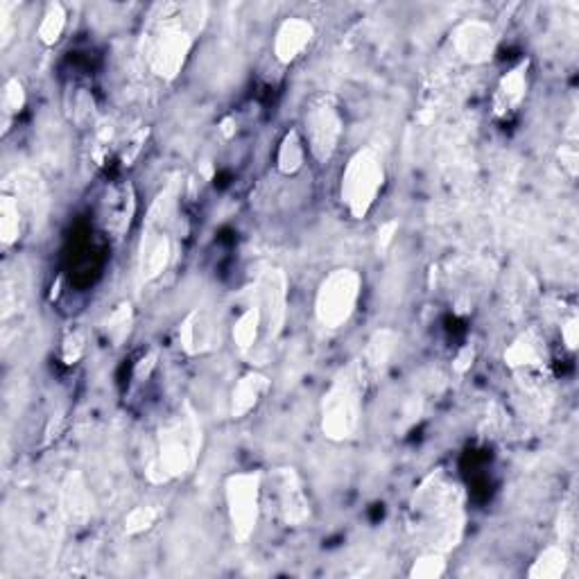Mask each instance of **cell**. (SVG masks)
I'll return each mask as SVG.
<instances>
[{
    "mask_svg": "<svg viewBox=\"0 0 579 579\" xmlns=\"http://www.w3.org/2000/svg\"><path fill=\"white\" fill-rule=\"evenodd\" d=\"M568 568V552L561 546H548L534 561L527 575L532 579H559Z\"/></svg>",
    "mask_w": 579,
    "mask_h": 579,
    "instance_id": "44dd1931",
    "label": "cell"
},
{
    "mask_svg": "<svg viewBox=\"0 0 579 579\" xmlns=\"http://www.w3.org/2000/svg\"><path fill=\"white\" fill-rule=\"evenodd\" d=\"M505 362H507V367L521 369V371L541 369L548 362L546 342H543L534 331L518 335L516 340L509 344V349L505 351Z\"/></svg>",
    "mask_w": 579,
    "mask_h": 579,
    "instance_id": "9a60e30c",
    "label": "cell"
},
{
    "mask_svg": "<svg viewBox=\"0 0 579 579\" xmlns=\"http://www.w3.org/2000/svg\"><path fill=\"white\" fill-rule=\"evenodd\" d=\"M344 134V118L342 111L337 107V102L328 95H319L310 105L306 107L304 114V136L306 148L317 163H328L333 157L337 148H340Z\"/></svg>",
    "mask_w": 579,
    "mask_h": 579,
    "instance_id": "8992f818",
    "label": "cell"
},
{
    "mask_svg": "<svg viewBox=\"0 0 579 579\" xmlns=\"http://www.w3.org/2000/svg\"><path fill=\"white\" fill-rule=\"evenodd\" d=\"M132 213H134V200H132V193H129V188L125 186L111 188L107 200L102 202V222H105V229L109 233H114L116 238H120L129 227Z\"/></svg>",
    "mask_w": 579,
    "mask_h": 579,
    "instance_id": "2e32d148",
    "label": "cell"
},
{
    "mask_svg": "<svg viewBox=\"0 0 579 579\" xmlns=\"http://www.w3.org/2000/svg\"><path fill=\"white\" fill-rule=\"evenodd\" d=\"M527 71H530V62L525 59V62L514 66L512 71L500 77L494 93L496 116L505 118L509 114H514V111L523 105L527 95V75H530Z\"/></svg>",
    "mask_w": 579,
    "mask_h": 579,
    "instance_id": "4fadbf2b",
    "label": "cell"
},
{
    "mask_svg": "<svg viewBox=\"0 0 579 579\" xmlns=\"http://www.w3.org/2000/svg\"><path fill=\"white\" fill-rule=\"evenodd\" d=\"M270 500L283 525L299 527L310 518V503L304 485L292 469H276L272 473Z\"/></svg>",
    "mask_w": 579,
    "mask_h": 579,
    "instance_id": "ba28073f",
    "label": "cell"
},
{
    "mask_svg": "<svg viewBox=\"0 0 579 579\" xmlns=\"http://www.w3.org/2000/svg\"><path fill=\"white\" fill-rule=\"evenodd\" d=\"M367 380L362 378L358 362H351L333 378L322 401V430L333 442H344L356 435L362 414V394Z\"/></svg>",
    "mask_w": 579,
    "mask_h": 579,
    "instance_id": "3957f363",
    "label": "cell"
},
{
    "mask_svg": "<svg viewBox=\"0 0 579 579\" xmlns=\"http://www.w3.org/2000/svg\"><path fill=\"white\" fill-rule=\"evenodd\" d=\"M62 505L66 518L75 525H84L91 518L93 500L80 475H71V478L66 480L62 491Z\"/></svg>",
    "mask_w": 579,
    "mask_h": 579,
    "instance_id": "e0dca14e",
    "label": "cell"
},
{
    "mask_svg": "<svg viewBox=\"0 0 579 579\" xmlns=\"http://www.w3.org/2000/svg\"><path fill=\"white\" fill-rule=\"evenodd\" d=\"M202 430L193 412H184L163 423L154 442L150 469L159 473V482L184 478L200 455Z\"/></svg>",
    "mask_w": 579,
    "mask_h": 579,
    "instance_id": "7a4b0ae2",
    "label": "cell"
},
{
    "mask_svg": "<svg viewBox=\"0 0 579 579\" xmlns=\"http://www.w3.org/2000/svg\"><path fill=\"white\" fill-rule=\"evenodd\" d=\"M256 304L263 313V331L274 337L283 328L288 306V279L281 270H267L256 283Z\"/></svg>",
    "mask_w": 579,
    "mask_h": 579,
    "instance_id": "9c48e42d",
    "label": "cell"
},
{
    "mask_svg": "<svg viewBox=\"0 0 579 579\" xmlns=\"http://www.w3.org/2000/svg\"><path fill=\"white\" fill-rule=\"evenodd\" d=\"M132 324H134V313H132V306L129 304H120L114 313L109 315L107 319V335H109V340L116 344H123L127 340V335L129 331H132Z\"/></svg>",
    "mask_w": 579,
    "mask_h": 579,
    "instance_id": "cb8c5ba5",
    "label": "cell"
},
{
    "mask_svg": "<svg viewBox=\"0 0 579 579\" xmlns=\"http://www.w3.org/2000/svg\"><path fill=\"white\" fill-rule=\"evenodd\" d=\"M21 206L16 197L5 195L3 204H0V233H3V243L12 245L21 238Z\"/></svg>",
    "mask_w": 579,
    "mask_h": 579,
    "instance_id": "603a6c76",
    "label": "cell"
},
{
    "mask_svg": "<svg viewBox=\"0 0 579 579\" xmlns=\"http://www.w3.org/2000/svg\"><path fill=\"white\" fill-rule=\"evenodd\" d=\"M313 39H315L313 23L301 19V16H290V19H285L274 34L272 48H274L276 62L283 66L295 64L297 59L310 48Z\"/></svg>",
    "mask_w": 579,
    "mask_h": 579,
    "instance_id": "8fae6325",
    "label": "cell"
},
{
    "mask_svg": "<svg viewBox=\"0 0 579 579\" xmlns=\"http://www.w3.org/2000/svg\"><path fill=\"white\" fill-rule=\"evenodd\" d=\"M161 512L154 505H138L132 512L125 516V532L132 534V537H138V534L152 530L157 525Z\"/></svg>",
    "mask_w": 579,
    "mask_h": 579,
    "instance_id": "d4e9b609",
    "label": "cell"
},
{
    "mask_svg": "<svg viewBox=\"0 0 579 579\" xmlns=\"http://www.w3.org/2000/svg\"><path fill=\"white\" fill-rule=\"evenodd\" d=\"M211 333H213V328L209 319H206V315L202 313V310H193V313H188L179 326L181 349H184L188 356H197V353H202L206 347H209Z\"/></svg>",
    "mask_w": 579,
    "mask_h": 579,
    "instance_id": "ac0fdd59",
    "label": "cell"
},
{
    "mask_svg": "<svg viewBox=\"0 0 579 579\" xmlns=\"http://www.w3.org/2000/svg\"><path fill=\"white\" fill-rule=\"evenodd\" d=\"M267 392H270V378L261 371H249L238 380L231 392V417L245 419L249 412L258 408V403L265 399Z\"/></svg>",
    "mask_w": 579,
    "mask_h": 579,
    "instance_id": "5bb4252c",
    "label": "cell"
},
{
    "mask_svg": "<svg viewBox=\"0 0 579 579\" xmlns=\"http://www.w3.org/2000/svg\"><path fill=\"white\" fill-rule=\"evenodd\" d=\"M396 347H399V335L390 328H383V331H376L369 337L365 351L358 360L360 374L369 383H376V380L385 374V369L390 367V360L394 358Z\"/></svg>",
    "mask_w": 579,
    "mask_h": 579,
    "instance_id": "7c38bea8",
    "label": "cell"
},
{
    "mask_svg": "<svg viewBox=\"0 0 579 579\" xmlns=\"http://www.w3.org/2000/svg\"><path fill=\"white\" fill-rule=\"evenodd\" d=\"M66 25H68L66 7L62 3H50L46 7V12H43V16H41L37 37L43 46H55V43L62 41L64 32H66Z\"/></svg>",
    "mask_w": 579,
    "mask_h": 579,
    "instance_id": "7402d4cb",
    "label": "cell"
},
{
    "mask_svg": "<svg viewBox=\"0 0 579 579\" xmlns=\"http://www.w3.org/2000/svg\"><path fill=\"white\" fill-rule=\"evenodd\" d=\"M190 10L193 5L161 7V14L143 34L145 64L161 80H175L193 50L197 28L193 25L195 16H188Z\"/></svg>",
    "mask_w": 579,
    "mask_h": 579,
    "instance_id": "6da1fadb",
    "label": "cell"
},
{
    "mask_svg": "<svg viewBox=\"0 0 579 579\" xmlns=\"http://www.w3.org/2000/svg\"><path fill=\"white\" fill-rule=\"evenodd\" d=\"M263 331V313L258 304H249L233 324V344L240 353H249L254 349L258 335Z\"/></svg>",
    "mask_w": 579,
    "mask_h": 579,
    "instance_id": "ffe728a7",
    "label": "cell"
},
{
    "mask_svg": "<svg viewBox=\"0 0 579 579\" xmlns=\"http://www.w3.org/2000/svg\"><path fill=\"white\" fill-rule=\"evenodd\" d=\"M306 157L308 148L299 129L285 132L279 143V150H276V168H279L281 175H297V172L304 168Z\"/></svg>",
    "mask_w": 579,
    "mask_h": 579,
    "instance_id": "d6986e66",
    "label": "cell"
},
{
    "mask_svg": "<svg viewBox=\"0 0 579 579\" xmlns=\"http://www.w3.org/2000/svg\"><path fill=\"white\" fill-rule=\"evenodd\" d=\"M362 295V276L351 267H340L333 270L324 281L319 283L315 295V317L328 331H337L344 324H349L358 308Z\"/></svg>",
    "mask_w": 579,
    "mask_h": 579,
    "instance_id": "5b68a950",
    "label": "cell"
},
{
    "mask_svg": "<svg viewBox=\"0 0 579 579\" xmlns=\"http://www.w3.org/2000/svg\"><path fill=\"white\" fill-rule=\"evenodd\" d=\"M561 166L568 170L570 177L577 175V148L573 143L561 145Z\"/></svg>",
    "mask_w": 579,
    "mask_h": 579,
    "instance_id": "f546056e",
    "label": "cell"
},
{
    "mask_svg": "<svg viewBox=\"0 0 579 579\" xmlns=\"http://www.w3.org/2000/svg\"><path fill=\"white\" fill-rule=\"evenodd\" d=\"M453 48L464 62L487 64L496 50L494 30L482 21H466L453 34Z\"/></svg>",
    "mask_w": 579,
    "mask_h": 579,
    "instance_id": "30bf717a",
    "label": "cell"
},
{
    "mask_svg": "<svg viewBox=\"0 0 579 579\" xmlns=\"http://www.w3.org/2000/svg\"><path fill=\"white\" fill-rule=\"evenodd\" d=\"M561 340L568 347V351H575L577 349V317L570 315L564 326H561Z\"/></svg>",
    "mask_w": 579,
    "mask_h": 579,
    "instance_id": "f1b7e54d",
    "label": "cell"
},
{
    "mask_svg": "<svg viewBox=\"0 0 579 579\" xmlns=\"http://www.w3.org/2000/svg\"><path fill=\"white\" fill-rule=\"evenodd\" d=\"M84 335L82 333H71L64 340V347H62V358L66 365H75L77 360L84 356Z\"/></svg>",
    "mask_w": 579,
    "mask_h": 579,
    "instance_id": "83f0119b",
    "label": "cell"
},
{
    "mask_svg": "<svg viewBox=\"0 0 579 579\" xmlns=\"http://www.w3.org/2000/svg\"><path fill=\"white\" fill-rule=\"evenodd\" d=\"M446 573V557L439 550H430L414 561L410 568V577L437 579Z\"/></svg>",
    "mask_w": 579,
    "mask_h": 579,
    "instance_id": "484cf974",
    "label": "cell"
},
{
    "mask_svg": "<svg viewBox=\"0 0 579 579\" xmlns=\"http://www.w3.org/2000/svg\"><path fill=\"white\" fill-rule=\"evenodd\" d=\"M385 186V163L374 148H362L347 161L340 179V200L353 220H365Z\"/></svg>",
    "mask_w": 579,
    "mask_h": 579,
    "instance_id": "277c9868",
    "label": "cell"
},
{
    "mask_svg": "<svg viewBox=\"0 0 579 579\" xmlns=\"http://www.w3.org/2000/svg\"><path fill=\"white\" fill-rule=\"evenodd\" d=\"M263 498V478L254 471L233 473L224 485V500H227V514L231 532L238 541L252 537L258 516H261Z\"/></svg>",
    "mask_w": 579,
    "mask_h": 579,
    "instance_id": "52a82bcc",
    "label": "cell"
},
{
    "mask_svg": "<svg viewBox=\"0 0 579 579\" xmlns=\"http://www.w3.org/2000/svg\"><path fill=\"white\" fill-rule=\"evenodd\" d=\"M25 107V89L23 84L12 77V80H7L5 89H3V111H5V118L10 120L12 116L21 114Z\"/></svg>",
    "mask_w": 579,
    "mask_h": 579,
    "instance_id": "4316f807",
    "label": "cell"
}]
</instances>
